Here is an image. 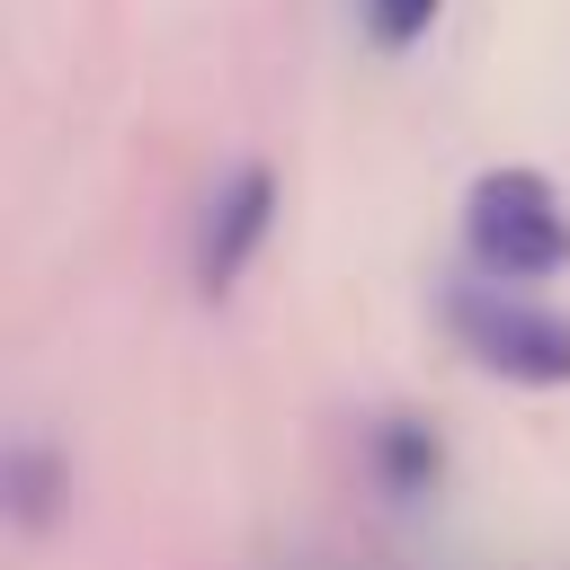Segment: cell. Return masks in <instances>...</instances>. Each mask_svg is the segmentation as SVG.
Returning <instances> with one entry per match:
<instances>
[{
    "instance_id": "cell-3",
    "label": "cell",
    "mask_w": 570,
    "mask_h": 570,
    "mask_svg": "<svg viewBox=\"0 0 570 570\" xmlns=\"http://www.w3.org/2000/svg\"><path fill=\"white\" fill-rule=\"evenodd\" d=\"M267 223H276V178H267L258 160H240V169L214 187V205H205V232H196V285H205V294H232L240 267L258 258Z\"/></svg>"
},
{
    "instance_id": "cell-1",
    "label": "cell",
    "mask_w": 570,
    "mask_h": 570,
    "mask_svg": "<svg viewBox=\"0 0 570 570\" xmlns=\"http://www.w3.org/2000/svg\"><path fill=\"white\" fill-rule=\"evenodd\" d=\"M463 240H472V258L490 276H517V285L570 267V214L534 169H490L472 187V205H463Z\"/></svg>"
},
{
    "instance_id": "cell-2",
    "label": "cell",
    "mask_w": 570,
    "mask_h": 570,
    "mask_svg": "<svg viewBox=\"0 0 570 570\" xmlns=\"http://www.w3.org/2000/svg\"><path fill=\"white\" fill-rule=\"evenodd\" d=\"M445 312H454V338L472 347V365H490L508 383H534V392L570 383V321L561 312L517 303V294H490V285H463Z\"/></svg>"
},
{
    "instance_id": "cell-4",
    "label": "cell",
    "mask_w": 570,
    "mask_h": 570,
    "mask_svg": "<svg viewBox=\"0 0 570 570\" xmlns=\"http://www.w3.org/2000/svg\"><path fill=\"white\" fill-rule=\"evenodd\" d=\"M53 499H62V463H53V445H9V508H18V525H45L53 517Z\"/></svg>"
},
{
    "instance_id": "cell-6",
    "label": "cell",
    "mask_w": 570,
    "mask_h": 570,
    "mask_svg": "<svg viewBox=\"0 0 570 570\" xmlns=\"http://www.w3.org/2000/svg\"><path fill=\"white\" fill-rule=\"evenodd\" d=\"M392 481H401V490L436 481V445H419V436H392Z\"/></svg>"
},
{
    "instance_id": "cell-5",
    "label": "cell",
    "mask_w": 570,
    "mask_h": 570,
    "mask_svg": "<svg viewBox=\"0 0 570 570\" xmlns=\"http://www.w3.org/2000/svg\"><path fill=\"white\" fill-rule=\"evenodd\" d=\"M436 9H445V0H365V27H374V45L401 53V45H419V36L436 27Z\"/></svg>"
}]
</instances>
